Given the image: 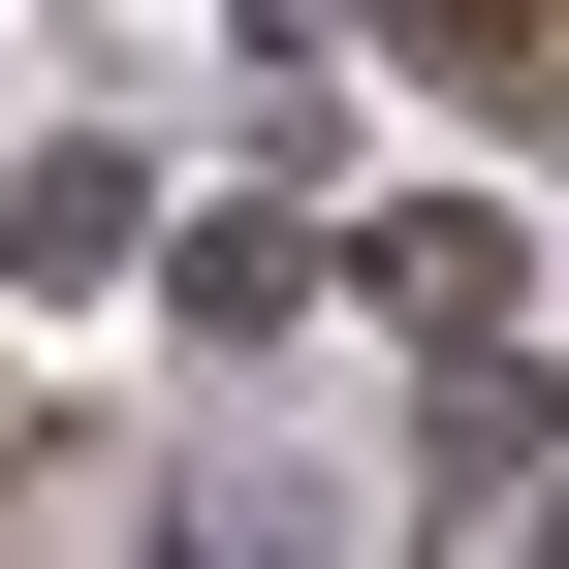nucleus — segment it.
Here are the masks:
<instances>
[{
	"label": "nucleus",
	"mask_w": 569,
	"mask_h": 569,
	"mask_svg": "<svg viewBox=\"0 0 569 569\" xmlns=\"http://www.w3.org/2000/svg\"><path fill=\"white\" fill-rule=\"evenodd\" d=\"M127 222H159V159H32V190H0V253H32V284H127Z\"/></svg>",
	"instance_id": "f257e3e1"
}]
</instances>
